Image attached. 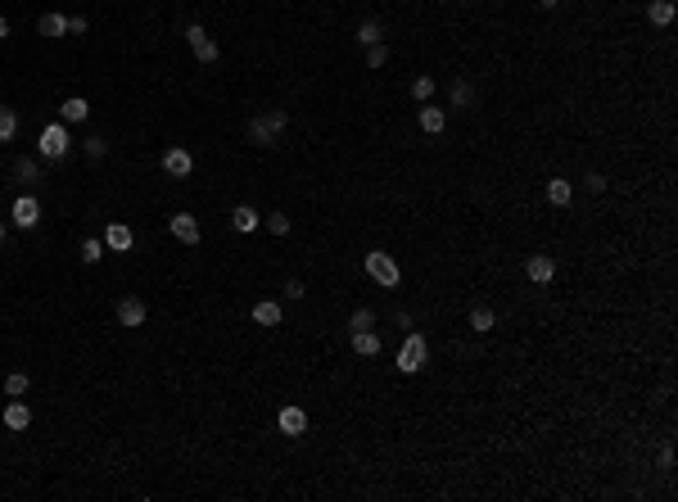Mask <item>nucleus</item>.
Returning a JSON list of instances; mask_svg holds the SVG:
<instances>
[{
  "instance_id": "20",
  "label": "nucleus",
  "mask_w": 678,
  "mask_h": 502,
  "mask_svg": "<svg viewBox=\"0 0 678 502\" xmlns=\"http://www.w3.org/2000/svg\"><path fill=\"white\" fill-rule=\"evenodd\" d=\"M448 95H452V104H457V109H466V104L475 100V87H471V82H466V77H457V82H452V87H448Z\"/></svg>"
},
{
  "instance_id": "34",
  "label": "nucleus",
  "mask_w": 678,
  "mask_h": 502,
  "mask_svg": "<svg viewBox=\"0 0 678 502\" xmlns=\"http://www.w3.org/2000/svg\"><path fill=\"white\" fill-rule=\"evenodd\" d=\"M86 28H91V23H86L82 14H72V18H68V36H82Z\"/></svg>"
},
{
  "instance_id": "10",
  "label": "nucleus",
  "mask_w": 678,
  "mask_h": 502,
  "mask_svg": "<svg viewBox=\"0 0 678 502\" xmlns=\"http://www.w3.org/2000/svg\"><path fill=\"white\" fill-rule=\"evenodd\" d=\"M525 272H529V280H534V285H547V280L557 276V263H552L547 253H534V258L525 263Z\"/></svg>"
},
{
  "instance_id": "23",
  "label": "nucleus",
  "mask_w": 678,
  "mask_h": 502,
  "mask_svg": "<svg viewBox=\"0 0 678 502\" xmlns=\"http://www.w3.org/2000/svg\"><path fill=\"white\" fill-rule=\"evenodd\" d=\"M231 227H236V231H253V227H258V213H253L249 204H240L236 213H231Z\"/></svg>"
},
{
  "instance_id": "13",
  "label": "nucleus",
  "mask_w": 678,
  "mask_h": 502,
  "mask_svg": "<svg viewBox=\"0 0 678 502\" xmlns=\"http://www.w3.org/2000/svg\"><path fill=\"white\" fill-rule=\"evenodd\" d=\"M5 425H9V430H28V425H32L28 403H9V408H5Z\"/></svg>"
},
{
  "instance_id": "12",
  "label": "nucleus",
  "mask_w": 678,
  "mask_h": 502,
  "mask_svg": "<svg viewBox=\"0 0 678 502\" xmlns=\"http://www.w3.org/2000/svg\"><path fill=\"white\" fill-rule=\"evenodd\" d=\"M353 353H357V358H376V353H380V335H376V330H353Z\"/></svg>"
},
{
  "instance_id": "26",
  "label": "nucleus",
  "mask_w": 678,
  "mask_h": 502,
  "mask_svg": "<svg viewBox=\"0 0 678 502\" xmlns=\"http://www.w3.org/2000/svg\"><path fill=\"white\" fill-rule=\"evenodd\" d=\"M5 394H9V398H23V394H28V376H23V371L5 376Z\"/></svg>"
},
{
  "instance_id": "2",
  "label": "nucleus",
  "mask_w": 678,
  "mask_h": 502,
  "mask_svg": "<svg viewBox=\"0 0 678 502\" xmlns=\"http://www.w3.org/2000/svg\"><path fill=\"white\" fill-rule=\"evenodd\" d=\"M68 145H72V141H68V127H64V122H50V127L41 131V145H36V150H41V158L59 163V158L68 154Z\"/></svg>"
},
{
  "instance_id": "17",
  "label": "nucleus",
  "mask_w": 678,
  "mask_h": 502,
  "mask_svg": "<svg viewBox=\"0 0 678 502\" xmlns=\"http://www.w3.org/2000/svg\"><path fill=\"white\" fill-rule=\"evenodd\" d=\"M59 114H64V122H86V118H91V104L72 95V100H64V104H59Z\"/></svg>"
},
{
  "instance_id": "30",
  "label": "nucleus",
  "mask_w": 678,
  "mask_h": 502,
  "mask_svg": "<svg viewBox=\"0 0 678 502\" xmlns=\"http://www.w3.org/2000/svg\"><path fill=\"white\" fill-rule=\"evenodd\" d=\"M267 231L271 236H290V217L285 213H267Z\"/></svg>"
},
{
  "instance_id": "36",
  "label": "nucleus",
  "mask_w": 678,
  "mask_h": 502,
  "mask_svg": "<svg viewBox=\"0 0 678 502\" xmlns=\"http://www.w3.org/2000/svg\"><path fill=\"white\" fill-rule=\"evenodd\" d=\"M285 295H290V299H303V295H307V290H303V280H290V285H285Z\"/></svg>"
},
{
  "instance_id": "8",
  "label": "nucleus",
  "mask_w": 678,
  "mask_h": 502,
  "mask_svg": "<svg viewBox=\"0 0 678 502\" xmlns=\"http://www.w3.org/2000/svg\"><path fill=\"white\" fill-rule=\"evenodd\" d=\"M36 222H41V204H36L32 195H23V200H14V227H23V231H28V227H36Z\"/></svg>"
},
{
  "instance_id": "11",
  "label": "nucleus",
  "mask_w": 678,
  "mask_h": 502,
  "mask_svg": "<svg viewBox=\"0 0 678 502\" xmlns=\"http://www.w3.org/2000/svg\"><path fill=\"white\" fill-rule=\"evenodd\" d=\"M276 425H280L285 435H303V430H307V412H303V408H280Z\"/></svg>"
},
{
  "instance_id": "22",
  "label": "nucleus",
  "mask_w": 678,
  "mask_h": 502,
  "mask_svg": "<svg viewBox=\"0 0 678 502\" xmlns=\"http://www.w3.org/2000/svg\"><path fill=\"white\" fill-rule=\"evenodd\" d=\"M14 131H18V114L0 104V145H5V141H14Z\"/></svg>"
},
{
  "instance_id": "37",
  "label": "nucleus",
  "mask_w": 678,
  "mask_h": 502,
  "mask_svg": "<svg viewBox=\"0 0 678 502\" xmlns=\"http://www.w3.org/2000/svg\"><path fill=\"white\" fill-rule=\"evenodd\" d=\"M5 36H9V23H5V14H0V41H5Z\"/></svg>"
},
{
  "instance_id": "18",
  "label": "nucleus",
  "mask_w": 678,
  "mask_h": 502,
  "mask_svg": "<svg viewBox=\"0 0 678 502\" xmlns=\"http://www.w3.org/2000/svg\"><path fill=\"white\" fill-rule=\"evenodd\" d=\"M547 200L557 204V208H561V204H570V200H574V186H570V181H565V177L547 181Z\"/></svg>"
},
{
  "instance_id": "19",
  "label": "nucleus",
  "mask_w": 678,
  "mask_h": 502,
  "mask_svg": "<svg viewBox=\"0 0 678 502\" xmlns=\"http://www.w3.org/2000/svg\"><path fill=\"white\" fill-rule=\"evenodd\" d=\"M36 28H41V36H68V18L64 14H41Z\"/></svg>"
},
{
  "instance_id": "4",
  "label": "nucleus",
  "mask_w": 678,
  "mask_h": 502,
  "mask_svg": "<svg viewBox=\"0 0 678 502\" xmlns=\"http://www.w3.org/2000/svg\"><path fill=\"white\" fill-rule=\"evenodd\" d=\"M366 272H371V280H376V285H398V263H393L385 249L366 253Z\"/></svg>"
},
{
  "instance_id": "31",
  "label": "nucleus",
  "mask_w": 678,
  "mask_h": 502,
  "mask_svg": "<svg viewBox=\"0 0 678 502\" xmlns=\"http://www.w3.org/2000/svg\"><path fill=\"white\" fill-rule=\"evenodd\" d=\"M385 59H389V50H385L380 41H376V45H366V64H371V68H385Z\"/></svg>"
},
{
  "instance_id": "15",
  "label": "nucleus",
  "mask_w": 678,
  "mask_h": 502,
  "mask_svg": "<svg viewBox=\"0 0 678 502\" xmlns=\"http://www.w3.org/2000/svg\"><path fill=\"white\" fill-rule=\"evenodd\" d=\"M253 322L258 326H280V303H271V299L253 303Z\"/></svg>"
},
{
  "instance_id": "28",
  "label": "nucleus",
  "mask_w": 678,
  "mask_h": 502,
  "mask_svg": "<svg viewBox=\"0 0 678 502\" xmlns=\"http://www.w3.org/2000/svg\"><path fill=\"white\" fill-rule=\"evenodd\" d=\"M376 326V312L371 308H357L353 317H349V330H371Z\"/></svg>"
},
{
  "instance_id": "3",
  "label": "nucleus",
  "mask_w": 678,
  "mask_h": 502,
  "mask_svg": "<svg viewBox=\"0 0 678 502\" xmlns=\"http://www.w3.org/2000/svg\"><path fill=\"white\" fill-rule=\"evenodd\" d=\"M425 358H430L425 335H407V344H403V353H398V371H403V376H416V371L425 366Z\"/></svg>"
},
{
  "instance_id": "25",
  "label": "nucleus",
  "mask_w": 678,
  "mask_h": 502,
  "mask_svg": "<svg viewBox=\"0 0 678 502\" xmlns=\"http://www.w3.org/2000/svg\"><path fill=\"white\" fill-rule=\"evenodd\" d=\"M104 258V240H82V263H100Z\"/></svg>"
},
{
  "instance_id": "29",
  "label": "nucleus",
  "mask_w": 678,
  "mask_h": 502,
  "mask_svg": "<svg viewBox=\"0 0 678 502\" xmlns=\"http://www.w3.org/2000/svg\"><path fill=\"white\" fill-rule=\"evenodd\" d=\"M471 330H479V335L493 330V308H475V312H471Z\"/></svg>"
},
{
  "instance_id": "7",
  "label": "nucleus",
  "mask_w": 678,
  "mask_h": 502,
  "mask_svg": "<svg viewBox=\"0 0 678 502\" xmlns=\"http://www.w3.org/2000/svg\"><path fill=\"white\" fill-rule=\"evenodd\" d=\"M168 231H172L181 244H199V222H195L190 213H172V217H168Z\"/></svg>"
},
{
  "instance_id": "21",
  "label": "nucleus",
  "mask_w": 678,
  "mask_h": 502,
  "mask_svg": "<svg viewBox=\"0 0 678 502\" xmlns=\"http://www.w3.org/2000/svg\"><path fill=\"white\" fill-rule=\"evenodd\" d=\"M647 14H651V23H656V28H669V23H674V5H669V0H651Z\"/></svg>"
},
{
  "instance_id": "39",
  "label": "nucleus",
  "mask_w": 678,
  "mask_h": 502,
  "mask_svg": "<svg viewBox=\"0 0 678 502\" xmlns=\"http://www.w3.org/2000/svg\"><path fill=\"white\" fill-rule=\"evenodd\" d=\"M5 236H9V227H5V222H0V244H5Z\"/></svg>"
},
{
  "instance_id": "9",
  "label": "nucleus",
  "mask_w": 678,
  "mask_h": 502,
  "mask_svg": "<svg viewBox=\"0 0 678 502\" xmlns=\"http://www.w3.org/2000/svg\"><path fill=\"white\" fill-rule=\"evenodd\" d=\"M118 322L122 326H145V299H136V295L118 299Z\"/></svg>"
},
{
  "instance_id": "24",
  "label": "nucleus",
  "mask_w": 678,
  "mask_h": 502,
  "mask_svg": "<svg viewBox=\"0 0 678 502\" xmlns=\"http://www.w3.org/2000/svg\"><path fill=\"white\" fill-rule=\"evenodd\" d=\"M14 177L18 181H36V177H41V173H36V158H28V154L14 158Z\"/></svg>"
},
{
  "instance_id": "33",
  "label": "nucleus",
  "mask_w": 678,
  "mask_h": 502,
  "mask_svg": "<svg viewBox=\"0 0 678 502\" xmlns=\"http://www.w3.org/2000/svg\"><path fill=\"white\" fill-rule=\"evenodd\" d=\"M104 154H109V141H104V136H91V141H86V158H104Z\"/></svg>"
},
{
  "instance_id": "27",
  "label": "nucleus",
  "mask_w": 678,
  "mask_h": 502,
  "mask_svg": "<svg viewBox=\"0 0 678 502\" xmlns=\"http://www.w3.org/2000/svg\"><path fill=\"white\" fill-rule=\"evenodd\" d=\"M380 41V23L376 18H366L362 28H357V45H376Z\"/></svg>"
},
{
  "instance_id": "6",
  "label": "nucleus",
  "mask_w": 678,
  "mask_h": 502,
  "mask_svg": "<svg viewBox=\"0 0 678 502\" xmlns=\"http://www.w3.org/2000/svg\"><path fill=\"white\" fill-rule=\"evenodd\" d=\"M163 173H172V177H190V173H195V158H190V150H181V145H172V150H163Z\"/></svg>"
},
{
  "instance_id": "32",
  "label": "nucleus",
  "mask_w": 678,
  "mask_h": 502,
  "mask_svg": "<svg viewBox=\"0 0 678 502\" xmlns=\"http://www.w3.org/2000/svg\"><path fill=\"white\" fill-rule=\"evenodd\" d=\"M412 95H416V100H430V95H434V77H416L412 82Z\"/></svg>"
},
{
  "instance_id": "38",
  "label": "nucleus",
  "mask_w": 678,
  "mask_h": 502,
  "mask_svg": "<svg viewBox=\"0 0 678 502\" xmlns=\"http://www.w3.org/2000/svg\"><path fill=\"white\" fill-rule=\"evenodd\" d=\"M538 5H542V9H557V5H561V0H538Z\"/></svg>"
},
{
  "instance_id": "5",
  "label": "nucleus",
  "mask_w": 678,
  "mask_h": 502,
  "mask_svg": "<svg viewBox=\"0 0 678 502\" xmlns=\"http://www.w3.org/2000/svg\"><path fill=\"white\" fill-rule=\"evenodd\" d=\"M186 41H190V50H195L199 64H217V41L199 28V23H190V28H186Z\"/></svg>"
},
{
  "instance_id": "16",
  "label": "nucleus",
  "mask_w": 678,
  "mask_h": 502,
  "mask_svg": "<svg viewBox=\"0 0 678 502\" xmlns=\"http://www.w3.org/2000/svg\"><path fill=\"white\" fill-rule=\"evenodd\" d=\"M104 244H109V249H118V253H122V249H131V227L114 222V227L104 231Z\"/></svg>"
},
{
  "instance_id": "14",
  "label": "nucleus",
  "mask_w": 678,
  "mask_h": 502,
  "mask_svg": "<svg viewBox=\"0 0 678 502\" xmlns=\"http://www.w3.org/2000/svg\"><path fill=\"white\" fill-rule=\"evenodd\" d=\"M421 127L430 131V136H439V131L448 127V114H443V109H434V104H425V109H421Z\"/></svg>"
},
{
  "instance_id": "1",
  "label": "nucleus",
  "mask_w": 678,
  "mask_h": 502,
  "mask_svg": "<svg viewBox=\"0 0 678 502\" xmlns=\"http://www.w3.org/2000/svg\"><path fill=\"white\" fill-rule=\"evenodd\" d=\"M285 127H290V114H285V109H267V114H258V118L249 122V141H253V145H271Z\"/></svg>"
},
{
  "instance_id": "35",
  "label": "nucleus",
  "mask_w": 678,
  "mask_h": 502,
  "mask_svg": "<svg viewBox=\"0 0 678 502\" xmlns=\"http://www.w3.org/2000/svg\"><path fill=\"white\" fill-rule=\"evenodd\" d=\"M584 181H588V190H593V195H601V190H606V177H601V173H588Z\"/></svg>"
}]
</instances>
